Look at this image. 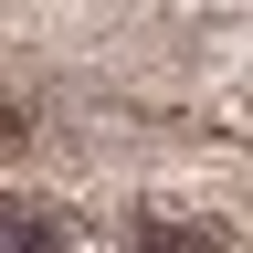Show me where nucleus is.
<instances>
[{"label": "nucleus", "mask_w": 253, "mask_h": 253, "mask_svg": "<svg viewBox=\"0 0 253 253\" xmlns=\"http://www.w3.org/2000/svg\"><path fill=\"white\" fill-rule=\"evenodd\" d=\"M126 253H221V221H190V211H137V221H126Z\"/></svg>", "instance_id": "1"}, {"label": "nucleus", "mask_w": 253, "mask_h": 253, "mask_svg": "<svg viewBox=\"0 0 253 253\" xmlns=\"http://www.w3.org/2000/svg\"><path fill=\"white\" fill-rule=\"evenodd\" d=\"M0 232H11V253H63V221L32 211V201H11V221H0Z\"/></svg>", "instance_id": "2"}]
</instances>
